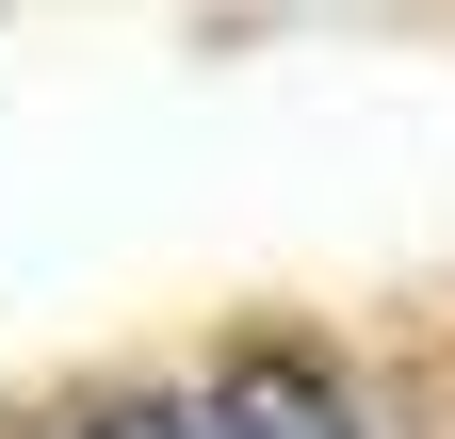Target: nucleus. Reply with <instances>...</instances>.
<instances>
[{"instance_id": "f257e3e1", "label": "nucleus", "mask_w": 455, "mask_h": 439, "mask_svg": "<svg viewBox=\"0 0 455 439\" xmlns=\"http://www.w3.org/2000/svg\"><path fill=\"white\" fill-rule=\"evenodd\" d=\"M212 439H358V407H341V374L293 358V342H244L212 391Z\"/></svg>"}, {"instance_id": "f03ea898", "label": "nucleus", "mask_w": 455, "mask_h": 439, "mask_svg": "<svg viewBox=\"0 0 455 439\" xmlns=\"http://www.w3.org/2000/svg\"><path fill=\"white\" fill-rule=\"evenodd\" d=\"M82 439H212V407H98Z\"/></svg>"}]
</instances>
